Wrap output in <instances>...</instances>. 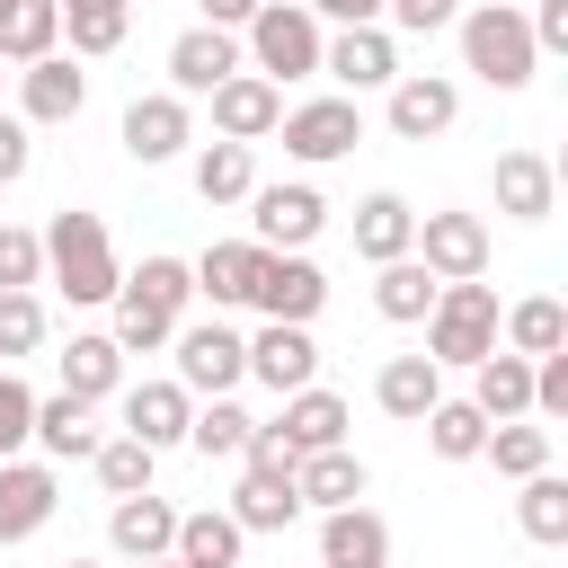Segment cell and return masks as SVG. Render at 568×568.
Segmentation results:
<instances>
[{
	"instance_id": "obj_1",
	"label": "cell",
	"mask_w": 568,
	"mask_h": 568,
	"mask_svg": "<svg viewBox=\"0 0 568 568\" xmlns=\"http://www.w3.org/2000/svg\"><path fill=\"white\" fill-rule=\"evenodd\" d=\"M186 302H195V266L186 257H142L124 284H115V346L124 355H160L169 337H178V320H186Z\"/></svg>"
},
{
	"instance_id": "obj_2",
	"label": "cell",
	"mask_w": 568,
	"mask_h": 568,
	"mask_svg": "<svg viewBox=\"0 0 568 568\" xmlns=\"http://www.w3.org/2000/svg\"><path fill=\"white\" fill-rule=\"evenodd\" d=\"M36 240H44V275H53L71 302H115L124 266H115V240H106V222H98V213L62 204V213H53Z\"/></svg>"
},
{
	"instance_id": "obj_3",
	"label": "cell",
	"mask_w": 568,
	"mask_h": 568,
	"mask_svg": "<svg viewBox=\"0 0 568 568\" xmlns=\"http://www.w3.org/2000/svg\"><path fill=\"white\" fill-rule=\"evenodd\" d=\"M453 27H462V71H470V80H488V89H506V98H515V89L541 71L532 27H524V9H515V0H479V9H462Z\"/></svg>"
},
{
	"instance_id": "obj_4",
	"label": "cell",
	"mask_w": 568,
	"mask_h": 568,
	"mask_svg": "<svg viewBox=\"0 0 568 568\" xmlns=\"http://www.w3.org/2000/svg\"><path fill=\"white\" fill-rule=\"evenodd\" d=\"M320 18L302 9V0H257V18L240 27V53H248V71H266L275 89L284 80H320Z\"/></svg>"
},
{
	"instance_id": "obj_5",
	"label": "cell",
	"mask_w": 568,
	"mask_h": 568,
	"mask_svg": "<svg viewBox=\"0 0 568 568\" xmlns=\"http://www.w3.org/2000/svg\"><path fill=\"white\" fill-rule=\"evenodd\" d=\"M497 346V284L462 275V284H435V311H426V355L435 364H479Z\"/></svg>"
},
{
	"instance_id": "obj_6",
	"label": "cell",
	"mask_w": 568,
	"mask_h": 568,
	"mask_svg": "<svg viewBox=\"0 0 568 568\" xmlns=\"http://www.w3.org/2000/svg\"><path fill=\"white\" fill-rule=\"evenodd\" d=\"M169 346H178V373H169V382H186L195 399H222V390L248 382V337H240L231 320H195V328L178 320Z\"/></svg>"
},
{
	"instance_id": "obj_7",
	"label": "cell",
	"mask_w": 568,
	"mask_h": 568,
	"mask_svg": "<svg viewBox=\"0 0 568 568\" xmlns=\"http://www.w3.org/2000/svg\"><path fill=\"white\" fill-rule=\"evenodd\" d=\"M275 133H284V160L328 169V160H346V151L364 142V106H355V98H311V106H284Z\"/></svg>"
},
{
	"instance_id": "obj_8",
	"label": "cell",
	"mask_w": 568,
	"mask_h": 568,
	"mask_svg": "<svg viewBox=\"0 0 568 568\" xmlns=\"http://www.w3.org/2000/svg\"><path fill=\"white\" fill-rule=\"evenodd\" d=\"M328 231V204L311 178H284V186H248V240L257 248H311Z\"/></svg>"
},
{
	"instance_id": "obj_9",
	"label": "cell",
	"mask_w": 568,
	"mask_h": 568,
	"mask_svg": "<svg viewBox=\"0 0 568 568\" xmlns=\"http://www.w3.org/2000/svg\"><path fill=\"white\" fill-rule=\"evenodd\" d=\"M408 257L435 275V284H462V275H488V222L479 213H417V240H408Z\"/></svg>"
},
{
	"instance_id": "obj_10",
	"label": "cell",
	"mask_w": 568,
	"mask_h": 568,
	"mask_svg": "<svg viewBox=\"0 0 568 568\" xmlns=\"http://www.w3.org/2000/svg\"><path fill=\"white\" fill-rule=\"evenodd\" d=\"M320 302H328V275L302 257V248H266L257 257V284H248V311H266V320H320Z\"/></svg>"
},
{
	"instance_id": "obj_11",
	"label": "cell",
	"mask_w": 568,
	"mask_h": 568,
	"mask_svg": "<svg viewBox=\"0 0 568 568\" xmlns=\"http://www.w3.org/2000/svg\"><path fill=\"white\" fill-rule=\"evenodd\" d=\"M320 71H328L346 98H355V89H390V80H399V36H390L382 18H373V27H337V36L320 44Z\"/></svg>"
},
{
	"instance_id": "obj_12",
	"label": "cell",
	"mask_w": 568,
	"mask_h": 568,
	"mask_svg": "<svg viewBox=\"0 0 568 568\" xmlns=\"http://www.w3.org/2000/svg\"><path fill=\"white\" fill-rule=\"evenodd\" d=\"M80 106H89V71H80V53L18 62V115H27V124H71Z\"/></svg>"
},
{
	"instance_id": "obj_13",
	"label": "cell",
	"mask_w": 568,
	"mask_h": 568,
	"mask_svg": "<svg viewBox=\"0 0 568 568\" xmlns=\"http://www.w3.org/2000/svg\"><path fill=\"white\" fill-rule=\"evenodd\" d=\"M204 98H213V133H222V142H266L275 115H284V89H275L266 71H248V62H240L222 89H204Z\"/></svg>"
},
{
	"instance_id": "obj_14",
	"label": "cell",
	"mask_w": 568,
	"mask_h": 568,
	"mask_svg": "<svg viewBox=\"0 0 568 568\" xmlns=\"http://www.w3.org/2000/svg\"><path fill=\"white\" fill-rule=\"evenodd\" d=\"M382 115H390V133H399V142H435V133H453V115H462V89H453L444 71H399Z\"/></svg>"
},
{
	"instance_id": "obj_15",
	"label": "cell",
	"mask_w": 568,
	"mask_h": 568,
	"mask_svg": "<svg viewBox=\"0 0 568 568\" xmlns=\"http://www.w3.org/2000/svg\"><path fill=\"white\" fill-rule=\"evenodd\" d=\"M186 142H195V115H186V98H178V89H151V98H133V106H124V151H133L142 169L178 160Z\"/></svg>"
},
{
	"instance_id": "obj_16",
	"label": "cell",
	"mask_w": 568,
	"mask_h": 568,
	"mask_svg": "<svg viewBox=\"0 0 568 568\" xmlns=\"http://www.w3.org/2000/svg\"><path fill=\"white\" fill-rule=\"evenodd\" d=\"M53 506H62V479L44 470V462H0V541H36L44 524H53Z\"/></svg>"
},
{
	"instance_id": "obj_17",
	"label": "cell",
	"mask_w": 568,
	"mask_h": 568,
	"mask_svg": "<svg viewBox=\"0 0 568 568\" xmlns=\"http://www.w3.org/2000/svg\"><path fill=\"white\" fill-rule=\"evenodd\" d=\"M231 71H240V36H231V27H204V18H195V27L169 44V89H178V98H204V89H222Z\"/></svg>"
},
{
	"instance_id": "obj_18",
	"label": "cell",
	"mask_w": 568,
	"mask_h": 568,
	"mask_svg": "<svg viewBox=\"0 0 568 568\" xmlns=\"http://www.w3.org/2000/svg\"><path fill=\"white\" fill-rule=\"evenodd\" d=\"M248 373L284 399V390H302V382H320V346H311V328L302 320H266L257 337H248Z\"/></svg>"
},
{
	"instance_id": "obj_19",
	"label": "cell",
	"mask_w": 568,
	"mask_h": 568,
	"mask_svg": "<svg viewBox=\"0 0 568 568\" xmlns=\"http://www.w3.org/2000/svg\"><path fill=\"white\" fill-rule=\"evenodd\" d=\"M320 568H390V524L355 497L320 515Z\"/></svg>"
},
{
	"instance_id": "obj_20",
	"label": "cell",
	"mask_w": 568,
	"mask_h": 568,
	"mask_svg": "<svg viewBox=\"0 0 568 568\" xmlns=\"http://www.w3.org/2000/svg\"><path fill=\"white\" fill-rule=\"evenodd\" d=\"M497 213L506 222H550L559 213V169L541 151H497Z\"/></svg>"
},
{
	"instance_id": "obj_21",
	"label": "cell",
	"mask_w": 568,
	"mask_h": 568,
	"mask_svg": "<svg viewBox=\"0 0 568 568\" xmlns=\"http://www.w3.org/2000/svg\"><path fill=\"white\" fill-rule=\"evenodd\" d=\"M470 408L497 426V417H532V355H515V346H488L479 364H470Z\"/></svg>"
},
{
	"instance_id": "obj_22",
	"label": "cell",
	"mask_w": 568,
	"mask_h": 568,
	"mask_svg": "<svg viewBox=\"0 0 568 568\" xmlns=\"http://www.w3.org/2000/svg\"><path fill=\"white\" fill-rule=\"evenodd\" d=\"M186 417H195V390L186 382H133L124 390V435H142L151 453L186 444Z\"/></svg>"
},
{
	"instance_id": "obj_23",
	"label": "cell",
	"mask_w": 568,
	"mask_h": 568,
	"mask_svg": "<svg viewBox=\"0 0 568 568\" xmlns=\"http://www.w3.org/2000/svg\"><path fill=\"white\" fill-rule=\"evenodd\" d=\"M106 541H115L124 559H169V541H178V506L151 497V488H133V497L106 506Z\"/></svg>"
},
{
	"instance_id": "obj_24",
	"label": "cell",
	"mask_w": 568,
	"mask_h": 568,
	"mask_svg": "<svg viewBox=\"0 0 568 568\" xmlns=\"http://www.w3.org/2000/svg\"><path fill=\"white\" fill-rule=\"evenodd\" d=\"M373 399H382V417H399V426H417L435 399H444V364L417 346V355H390L382 373H373Z\"/></svg>"
},
{
	"instance_id": "obj_25",
	"label": "cell",
	"mask_w": 568,
	"mask_h": 568,
	"mask_svg": "<svg viewBox=\"0 0 568 568\" xmlns=\"http://www.w3.org/2000/svg\"><path fill=\"white\" fill-rule=\"evenodd\" d=\"M284 444L293 453H328V444H346V426H355V408L337 399V390H320V382H302V390H284Z\"/></svg>"
},
{
	"instance_id": "obj_26",
	"label": "cell",
	"mask_w": 568,
	"mask_h": 568,
	"mask_svg": "<svg viewBox=\"0 0 568 568\" xmlns=\"http://www.w3.org/2000/svg\"><path fill=\"white\" fill-rule=\"evenodd\" d=\"M240 532H284L293 515H302V497H293V470H248L240 462V488H231V506H222Z\"/></svg>"
},
{
	"instance_id": "obj_27",
	"label": "cell",
	"mask_w": 568,
	"mask_h": 568,
	"mask_svg": "<svg viewBox=\"0 0 568 568\" xmlns=\"http://www.w3.org/2000/svg\"><path fill=\"white\" fill-rule=\"evenodd\" d=\"M408 240H417V204L408 195H390V186H373L364 204H355V257H408Z\"/></svg>"
},
{
	"instance_id": "obj_28",
	"label": "cell",
	"mask_w": 568,
	"mask_h": 568,
	"mask_svg": "<svg viewBox=\"0 0 568 568\" xmlns=\"http://www.w3.org/2000/svg\"><path fill=\"white\" fill-rule=\"evenodd\" d=\"M53 364H62V390H71V399H115V390H124V346H115L106 328L71 337Z\"/></svg>"
},
{
	"instance_id": "obj_29",
	"label": "cell",
	"mask_w": 568,
	"mask_h": 568,
	"mask_svg": "<svg viewBox=\"0 0 568 568\" xmlns=\"http://www.w3.org/2000/svg\"><path fill=\"white\" fill-rule=\"evenodd\" d=\"M27 444H44L53 462H89L98 453V399H71V390L36 399V435Z\"/></svg>"
},
{
	"instance_id": "obj_30",
	"label": "cell",
	"mask_w": 568,
	"mask_h": 568,
	"mask_svg": "<svg viewBox=\"0 0 568 568\" xmlns=\"http://www.w3.org/2000/svg\"><path fill=\"white\" fill-rule=\"evenodd\" d=\"M364 479H373V470H364L346 444H328V453H302V462H293V497H302V506H320V515H328V506H355V497H364Z\"/></svg>"
},
{
	"instance_id": "obj_31",
	"label": "cell",
	"mask_w": 568,
	"mask_h": 568,
	"mask_svg": "<svg viewBox=\"0 0 568 568\" xmlns=\"http://www.w3.org/2000/svg\"><path fill=\"white\" fill-rule=\"evenodd\" d=\"M257 257H266L257 240H213V248L195 257V293H204L213 311H240L248 284H257Z\"/></svg>"
},
{
	"instance_id": "obj_32",
	"label": "cell",
	"mask_w": 568,
	"mask_h": 568,
	"mask_svg": "<svg viewBox=\"0 0 568 568\" xmlns=\"http://www.w3.org/2000/svg\"><path fill=\"white\" fill-rule=\"evenodd\" d=\"M248 186H257V142H204L195 151V195L204 204H248Z\"/></svg>"
},
{
	"instance_id": "obj_33",
	"label": "cell",
	"mask_w": 568,
	"mask_h": 568,
	"mask_svg": "<svg viewBox=\"0 0 568 568\" xmlns=\"http://www.w3.org/2000/svg\"><path fill=\"white\" fill-rule=\"evenodd\" d=\"M62 53V9L53 0H0V62H44Z\"/></svg>"
},
{
	"instance_id": "obj_34",
	"label": "cell",
	"mask_w": 568,
	"mask_h": 568,
	"mask_svg": "<svg viewBox=\"0 0 568 568\" xmlns=\"http://www.w3.org/2000/svg\"><path fill=\"white\" fill-rule=\"evenodd\" d=\"M373 311L399 320V328H417V320L435 311V275H426L417 257H382V266H373Z\"/></svg>"
},
{
	"instance_id": "obj_35",
	"label": "cell",
	"mask_w": 568,
	"mask_h": 568,
	"mask_svg": "<svg viewBox=\"0 0 568 568\" xmlns=\"http://www.w3.org/2000/svg\"><path fill=\"white\" fill-rule=\"evenodd\" d=\"M53 9H62V0H53ZM124 27H133V0H71V9H62V36H71V53H80V62L115 53V44H124Z\"/></svg>"
},
{
	"instance_id": "obj_36",
	"label": "cell",
	"mask_w": 568,
	"mask_h": 568,
	"mask_svg": "<svg viewBox=\"0 0 568 568\" xmlns=\"http://www.w3.org/2000/svg\"><path fill=\"white\" fill-rule=\"evenodd\" d=\"M497 346H515V355H550V346H568V311H559L550 293H524L515 311H497Z\"/></svg>"
},
{
	"instance_id": "obj_37",
	"label": "cell",
	"mask_w": 568,
	"mask_h": 568,
	"mask_svg": "<svg viewBox=\"0 0 568 568\" xmlns=\"http://www.w3.org/2000/svg\"><path fill=\"white\" fill-rule=\"evenodd\" d=\"M524 497H515V524H524V541H541V550H559L568 541V479L559 470H532V479H515Z\"/></svg>"
},
{
	"instance_id": "obj_38",
	"label": "cell",
	"mask_w": 568,
	"mask_h": 568,
	"mask_svg": "<svg viewBox=\"0 0 568 568\" xmlns=\"http://www.w3.org/2000/svg\"><path fill=\"white\" fill-rule=\"evenodd\" d=\"M240 541H248V532H240L231 515H213V506H204V515H178L169 559H186V568H240Z\"/></svg>"
},
{
	"instance_id": "obj_39",
	"label": "cell",
	"mask_w": 568,
	"mask_h": 568,
	"mask_svg": "<svg viewBox=\"0 0 568 568\" xmlns=\"http://www.w3.org/2000/svg\"><path fill=\"white\" fill-rule=\"evenodd\" d=\"M417 426H426V453H435V462H479V444H488V417H479L470 399H435Z\"/></svg>"
},
{
	"instance_id": "obj_40",
	"label": "cell",
	"mask_w": 568,
	"mask_h": 568,
	"mask_svg": "<svg viewBox=\"0 0 568 568\" xmlns=\"http://www.w3.org/2000/svg\"><path fill=\"white\" fill-rule=\"evenodd\" d=\"M479 462H497L506 479H532V470H550V426H532V417H497L488 444H479Z\"/></svg>"
},
{
	"instance_id": "obj_41",
	"label": "cell",
	"mask_w": 568,
	"mask_h": 568,
	"mask_svg": "<svg viewBox=\"0 0 568 568\" xmlns=\"http://www.w3.org/2000/svg\"><path fill=\"white\" fill-rule=\"evenodd\" d=\"M248 426H257V417H248V408H240V399L222 390V399H204V408L186 417V444H195L204 462H240V444H248Z\"/></svg>"
},
{
	"instance_id": "obj_42",
	"label": "cell",
	"mask_w": 568,
	"mask_h": 568,
	"mask_svg": "<svg viewBox=\"0 0 568 568\" xmlns=\"http://www.w3.org/2000/svg\"><path fill=\"white\" fill-rule=\"evenodd\" d=\"M89 462H98V488H106V497H133V488H151V462H160V453H151L142 435H98Z\"/></svg>"
},
{
	"instance_id": "obj_43",
	"label": "cell",
	"mask_w": 568,
	"mask_h": 568,
	"mask_svg": "<svg viewBox=\"0 0 568 568\" xmlns=\"http://www.w3.org/2000/svg\"><path fill=\"white\" fill-rule=\"evenodd\" d=\"M36 346H44V302L36 293H0V364H18Z\"/></svg>"
},
{
	"instance_id": "obj_44",
	"label": "cell",
	"mask_w": 568,
	"mask_h": 568,
	"mask_svg": "<svg viewBox=\"0 0 568 568\" xmlns=\"http://www.w3.org/2000/svg\"><path fill=\"white\" fill-rule=\"evenodd\" d=\"M36 284H44V240L0 222V293H36Z\"/></svg>"
},
{
	"instance_id": "obj_45",
	"label": "cell",
	"mask_w": 568,
	"mask_h": 568,
	"mask_svg": "<svg viewBox=\"0 0 568 568\" xmlns=\"http://www.w3.org/2000/svg\"><path fill=\"white\" fill-rule=\"evenodd\" d=\"M27 435H36V390L0 364V462H9V453H27Z\"/></svg>"
},
{
	"instance_id": "obj_46",
	"label": "cell",
	"mask_w": 568,
	"mask_h": 568,
	"mask_svg": "<svg viewBox=\"0 0 568 568\" xmlns=\"http://www.w3.org/2000/svg\"><path fill=\"white\" fill-rule=\"evenodd\" d=\"M532 417H568V346L532 355Z\"/></svg>"
},
{
	"instance_id": "obj_47",
	"label": "cell",
	"mask_w": 568,
	"mask_h": 568,
	"mask_svg": "<svg viewBox=\"0 0 568 568\" xmlns=\"http://www.w3.org/2000/svg\"><path fill=\"white\" fill-rule=\"evenodd\" d=\"M382 18H390V27H408V36H435V27H453V18H462V0H382Z\"/></svg>"
},
{
	"instance_id": "obj_48",
	"label": "cell",
	"mask_w": 568,
	"mask_h": 568,
	"mask_svg": "<svg viewBox=\"0 0 568 568\" xmlns=\"http://www.w3.org/2000/svg\"><path fill=\"white\" fill-rule=\"evenodd\" d=\"M36 169V124L27 115H0V186H18Z\"/></svg>"
},
{
	"instance_id": "obj_49",
	"label": "cell",
	"mask_w": 568,
	"mask_h": 568,
	"mask_svg": "<svg viewBox=\"0 0 568 568\" xmlns=\"http://www.w3.org/2000/svg\"><path fill=\"white\" fill-rule=\"evenodd\" d=\"M240 462H248V470H293L302 453H293V444H284V426L266 417V426H248V444H240Z\"/></svg>"
},
{
	"instance_id": "obj_50",
	"label": "cell",
	"mask_w": 568,
	"mask_h": 568,
	"mask_svg": "<svg viewBox=\"0 0 568 568\" xmlns=\"http://www.w3.org/2000/svg\"><path fill=\"white\" fill-rule=\"evenodd\" d=\"M532 53H568V0H532Z\"/></svg>"
},
{
	"instance_id": "obj_51",
	"label": "cell",
	"mask_w": 568,
	"mask_h": 568,
	"mask_svg": "<svg viewBox=\"0 0 568 568\" xmlns=\"http://www.w3.org/2000/svg\"><path fill=\"white\" fill-rule=\"evenodd\" d=\"M311 18H337V27H373L382 18V0H302Z\"/></svg>"
},
{
	"instance_id": "obj_52",
	"label": "cell",
	"mask_w": 568,
	"mask_h": 568,
	"mask_svg": "<svg viewBox=\"0 0 568 568\" xmlns=\"http://www.w3.org/2000/svg\"><path fill=\"white\" fill-rule=\"evenodd\" d=\"M195 9H204V27H231V36L257 18V0H195Z\"/></svg>"
},
{
	"instance_id": "obj_53",
	"label": "cell",
	"mask_w": 568,
	"mask_h": 568,
	"mask_svg": "<svg viewBox=\"0 0 568 568\" xmlns=\"http://www.w3.org/2000/svg\"><path fill=\"white\" fill-rule=\"evenodd\" d=\"M133 568H178V559H133Z\"/></svg>"
},
{
	"instance_id": "obj_54",
	"label": "cell",
	"mask_w": 568,
	"mask_h": 568,
	"mask_svg": "<svg viewBox=\"0 0 568 568\" xmlns=\"http://www.w3.org/2000/svg\"><path fill=\"white\" fill-rule=\"evenodd\" d=\"M62 568H98V559H62Z\"/></svg>"
},
{
	"instance_id": "obj_55",
	"label": "cell",
	"mask_w": 568,
	"mask_h": 568,
	"mask_svg": "<svg viewBox=\"0 0 568 568\" xmlns=\"http://www.w3.org/2000/svg\"><path fill=\"white\" fill-rule=\"evenodd\" d=\"M178 568H186V559H178Z\"/></svg>"
},
{
	"instance_id": "obj_56",
	"label": "cell",
	"mask_w": 568,
	"mask_h": 568,
	"mask_svg": "<svg viewBox=\"0 0 568 568\" xmlns=\"http://www.w3.org/2000/svg\"><path fill=\"white\" fill-rule=\"evenodd\" d=\"M62 9H71V0H62Z\"/></svg>"
},
{
	"instance_id": "obj_57",
	"label": "cell",
	"mask_w": 568,
	"mask_h": 568,
	"mask_svg": "<svg viewBox=\"0 0 568 568\" xmlns=\"http://www.w3.org/2000/svg\"><path fill=\"white\" fill-rule=\"evenodd\" d=\"M0 71H9V62H0Z\"/></svg>"
}]
</instances>
